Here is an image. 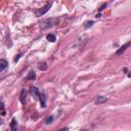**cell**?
Instances as JSON below:
<instances>
[{
  "label": "cell",
  "instance_id": "8fae6325",
  "mask_svg": "<svg viewBox=\"0 0 131 131\" xmlns=\"http://www.w3.org/2000/svg\"><path fill=\"white\" fill-rule=\"evenodd\" d=\"M17 120L16 119H12L11 120V123H10V127L12 131H17Z\"/></svg>",
  "mask_w": 131,
  "mask_h": 131
},
{
  "label": "cell",
  "instance_id": "6da1fadb",
  "mask_svg": "<svg viewBox=\"0 0 131 131\" xmlns=\"http://www.w3.org/2000/svg\"><path fill=\"white\" fill-rule=\"evenodd\" d=\"M55 23H56V20H54V18H48V20L43 21L40 24V27H41V29H48V28H51L54 26Z\"/></svg>",
  "mask_w": 131,
  "mask_h": 131
},
{
  "label": "cell",
  "instance_id": "5b68a950",
  "mask_svg": "<svg viewBox=\"0 0 131 131\" xmlns=\"http://www.w3.org/2000/svg\"><path fill=\"white\" fill-rule=\"evenodd\" d=\"M8 66V62L5 60H0V72H2L3 70H5Z\"/></svg>",
  "mask_w": 131,
  "mask_h": 131
},
{
  "label": "cell",
  "instance_id": "d6986e66",
  "mask_svg": "<svg viewBox=\"0 0 131 131\" xmlns=\"http://www.w3.org/2000/svg\"><path fill=\"white\" fill-rule=\"evenodd\" d=\"M96 17H97V18L100 17V13H97V14H96Z\"/></svg>",
  "mask_w": 131,
  "mask_h": 131
},
{
  "label": "cell",
  "instance_id": "7c38bea8",
  "mask_svg": "<svg viewBox=\"0 0 131 131\" xmlns=\"http://www.w3.org/2000/svg\"><path fill=\"white\" fill-rule=\"evenodd\" d=\"M27 79H28V80H35V79H36V74H35V72H30V73H29Z\"/></svg>",
  "mask_w": 131,
  "mask_h": 131
},
{
  "label": "cell",
  "instance_id": "ba28073f",
  "mask_svg": "<svg viewBox=\"0 0 131 131\" xmlns=\"http://www.w3.org/2000/svg\"><path fill=\"white\" fill-rule=\"evenodd\" d=\"M129 46H130V42H128L127 44H125L124 46L121 47L120 49L117 51V54H121V53H123V52H124V51H125V50H126V49H127V48L129 47Z\"/></svg>",
  "mask_w": 131,
  "mask_h": 131
},
{
  "label": "cell",
  "instance_id": "e0dca14e",
  "mask_svg": "<svg viewBox=\"0 0 131 131\" xmlns=\"http://www.w3.org/2000/svg\"><path fill=\"white\" fill-rule=\"evenodd\" d=\"M21 56H22V53H18V54H17V55L16 56V59H14V61L17 62V61L18 60H20V57H21Z\"/></svg>",
  "mask_w": 131,
  "mask_h": 131
},
{
  "label": "cell",
  "instance_id": "8992f818",
  "mask_svg": "<svg viewBox=\"0 0 131 131\" xmlns=\"http://www.w3.org/2000/svg\"><path fill=\"white\" fill-rule=\"evenodd\" d=\"M40 101H41V106L42 108H46V95L44 93L40 94Z\"/></svg>",
  "mask_w": 131,
  "mask_h": 131
},
{
  "label": "cell",
  "instance_id": "5bb4252c",
  "mask_svg": "<svg viewBox=\"0 0 131 131\" xmlns=\"http://www.w3.org/2000/svg\"><path fill=\"white\" fill-rule=\"evenodd\" d=\"M93 24H94V23H93V21H88V22H86V23H85L84 28H86V29H87V28H89V27H91L92 25H93Z\"/></svg>",
  "mask_w": 131,
  "mask_h": 131
},
{
  "label": "cell",
  "instance_id": "30bf717a",
  "mask_svg": "<svg viewBox=\"0 0 131 131\" xmlns=\"http://www.w3.org/2000/svg\"><path fill=\"white\" fill-rule=\"evenodd\" d=\"M46 39L49 42H55L56 37H55V35H53V34H48V35L46 36Z\"/></svg>",
  "mask_w": 131,
  "mask_h": 131
},
{
  "label": "cell",
  "instance_id": "ac0fdd59",
  "mask_svg": "<svg viewBox=\"0 0 131 131\" xmlns=\"http://www.w3.org/2000/svg\"><path fill=\"white\" fill-rule=\"evenodd\" d=\"M60 131H69V128H62V129H61Z\"/></svg>",
  "mask_w": 131,
  "mask_h": 131
},
{
  "label": "cell",
  "instance_id": "9a60e30c",
  "mask_svg": "<svg viewBox=\"0 0 131 131\" xmlns=\"http://www.w3.org/2000/svg\"><path fill=\"white\" fill-rule=\"evenodd\" d=\"M52 121H53V117H52V116H50L49 118H47V119H46V122H45V123H46V124H50Z\"/></svg>",
  "mask_w": 131,
  "mask_h": 131
},
{
  "label": "cell",
  "instance_id": "52a82bcc",
  "mask_svg": "<svg viewBox=\"0 0 131 131\" xmlns=\"http://www.w3.org/2000/svg\"><path fill=\"white\" fill-rule=\"evenodd\" d=\"M26 96H27V91L25 89H23L22 92H21V96H20V100L22 104H25L26 101Z\"/></svg>",
  "mask_w": 131,
  "mask_h": 131
},
{
  "label": "cell",
  "instance_id": "4fadbf2b",
  "mask_svg": "<svg viewBox=\"0 0 131 131\" xmlns=\"http://www.w3.org/2000/svg\"><path fill=\"white\" fill-rule=\"evenodd\" d=\"M39 69H40L41 71H45V70H47V64H46V62H42V64H40Z\"/></svg>",
  "mask_w": 131,
  "mask_h": 131
},
{
  "label": "cell",
  "instance_id": "2e32d148",
  "mask_svg": "<svg viewBox=\"0 0 131 131\" xmlns=\"http://www.w3.org/2000/svg\"><path fill=\"white\" fill-rule=\"evenodd\" d=\"M106 6H108V3H104V4H103V5H101V6H100V7L98 8V10H99V11H101V10H104V9H105V8Z\"/></svg>",
  "mask_w": 131,
  "mask_h": 131
},
{
  "label": "cell",
  "instance_id": "9c48e42d",
  "mask_svg": "<svg viewBox=\"0 0 131 131\" xmlns=\"http://www.w3.org/2000/svg\"><path fill=\"white\" fill-rule=\"evenodd\" d=\"M0 115H1V116H5L6 115L5 105H4L3 103H0Z\"/></svg>",
  "mask_w": 131,
  "mask_h": 131
},
{
  "label": "cell",
  "instance_id": "3957f363",
  "mask_svg": "<svg viewBox=\"0 0 131 131\" xmlns=\"http://www.w3.org/2000/svg\"><path fill=\"white\" fill-rule=\"evenodd\" d=\"M31 94H32L36 99H38V98L40 97V94H41V93L39 92V90L36 88V87H32V88H31Z\"/></svg>",
  "mask_w": 131,
  "mask_h": 131
},
{
  "label": "cell",
  "instance_id": "ffe728a7",
  "mask_svg": "<svg viewBox=\"0 0 131 131\" xmlns=\"http://www.w3.org/2000/svg\"><path fill=\"white\" fill-rule=\"evenodd\" d=\"M82 131H86V130H82Z\"/></svg>",
  "mask_w": 131,
  "mask_h": 131
},
{
  "label": "cell",
  "instance_id": "7a4b0ae2",
  "mask_svg": "<svg viewBox=\"0 0 131 131\" xmlns=\"http://www.w3.org/2000/svg\"><path fill=\"white\" fill-rule=\"evenodd\" d=\"M50 6H51V4H50V3H47L46 5H44L43 7H41V8H39V9H37L36 12H35L36 17H42L43 14H45L48 10H49Z\"/></svg>",
  "mask_w": 131,
  "mask_h": 131
},
{
  "label": "cell",
  "instance_id": "277c9868",
  "mask_svg": "<svg viewBox=\"0 0 131 131\" xmlns=\"http://www.w3.org/2000/svg\"><path fill=\"white\" fill-rule=\"evenodd\" d=\"M105 101H108V98L105 97V96H97V97L95 98L94 103L95 105H100V104H104Z\"/></svg>",
  "mask_w": 131,
  "mask_h": 131
}]
</instances>
